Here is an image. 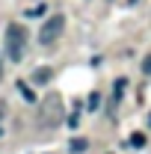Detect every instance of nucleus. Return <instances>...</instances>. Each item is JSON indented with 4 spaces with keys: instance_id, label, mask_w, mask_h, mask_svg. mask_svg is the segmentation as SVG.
I'll list each match as a JSON object with an SVG mask.
<instances>
[{
    "instance_id": "nucleus-1",
    "label": "nucleus",
    "mask_w": 151,
    "mask_h": 154,
    "mask_svg": "<svg viewBox=\"0 0 151 154\" xmlns=\"http://www.w3.org/2000/svg\"><path fill=\"white\" fill-rule=\"evenodd\" d=\"M62 116H65L62 98L57 92H48L42 98V107H39V125L42 128H57V125H62Z\"/></svg>"
},
{
    "instance_id": "nucleus-2",
    "label": "nucleus",
    "mask_w": 151,
    "mask_h": 154,
    "mask_svg": "<svg viewBox=\"0 0 151 154\" xmlns=\"http://www.w3.org/2000/svg\"><path fill=\"white\" fill-rule=\"evenodd\" d=\"M24 45H27V30L21 24H9L6 27V54L12 62H18L24 57Z\"/></svg>"
},
{
    "instance_id": "nucleus-3",
    "label": "nucleus",
    "mask_w": 151,
    "mask_h": 154,
    "mask_svg": "<svg viewBox=\"0 0 151 154\" xmlns=\"http://www.w3.org/2000/svg\"><path fill=\"white\" fill-rule=\"evenodd\" d=\"M62 30H65V18L62 15H51V18L42 24V30H39V45H45V48L57 45V38L62 36Z\"/></svg>"
},
{
    "instance_id": "nucleus-4",
    "label": "nucleus",
    "mask_w": 151,
    "mask_h": 154,
    "mask_svg": "<svg viewBox=\"0 0 151 154\" xmlns=\"http://www.w3.org/2000/svg\"><path fill=\"white\" fill-rule=\"evenodd\" d=\"M51 80V68H39V71H33V83H48Z\"/></svg>"
},
{
    "instance_id": "nucleus-5",
    "label": "nucleus",
    "mask_w": 151,
    "mask_h": 154,
    "mask_svg": "<svg viewBox=\"0 0 151 154\" xmlns=\"http://www.w3.org/2000/svg\"><path fill=\"white\" fill-rule=\"evenodd\" d=\"M18 92L27 98V101H36V92H33V89H30V86H27L24 80H18Z\"/></svg>"
},
{
    "instance_id": "nucleus-6",
    "label": "nucleus",
    "mask_w": 151,
    "mask_h": 154,
    "mask_svg": "<svg viewBox=\"0 0 151 154\" xmlns=\"http://www.w3.org/2000/svg\"><path fill=\"white\" fill-rule=\"evenodd\" d=\"M86 148H89V139H80V136L71 139V151H86Z\"/></svg>"
},
{
    "instance_id": "nucleus-7",
    "label": "nucleus",
    "mask_w": 151,
    "mask_h": 154,
    "mask_svg": "<svg viewBox=\"0 0 151 154\" xmlns=\"http://www.w3.org/2000/svg\"><path fill=\"white\" fill-rule=\"evenodd\" d=\"M128 142H131L133 148H142V145H145V136H142V134H133L131 139H128Z\"/></svg>"
},
{
    "instance_id": "nucleus-8",
    "label": "nucleus",
    "mask_w": 151,
    "mask_h": 154,
    "mask_svg": "<svg viewBox=\"0 0 151 154\" xmlns=\"http://www.w3.org/2000/svg\"><path fill=\"white\" fill-rule=\"evenodd\" d=\"M45 9H48V6H45V3H39V6H33V9H27V15H30V18H36V15H45Z\"/></svg>"
},
{
    "instance_id": "nucleus-9",
    "label": "nucleus",
    "mask_w": 151,
    "mask_h": 154,
    "mask_svg": "<svg viewBox=\"0 0 151 154\" xmlns=\"http://www.w3.org/2000/svg\"><path fill=\"white\" fill-rule=\"evenodd\" d=\"M98 101H101V95H98V92H92V95L86 98V107H89V110H95V107H98Z\"/></svg>"
},
{
    "instance_id": "nucleus-10",
    "label": "nucleus",
    "mask_w": 151,
    "mask_h": 154,
    "mask_svg": "<svg viewBox=\"0 0 151 154\" xmlns=\"http://www.w3.org/2000/svg\"><path fill=\"white\" fill-rule=\"evenodd\" d=\"M142 71H145V74H151V54L142 59Z\"/></svg>"
},
{
    "instance_id": "nucleus-11",
    "label": "nucleus",
    "mask_w": 151,
    "mask_h": 154,
    "mask_svg": "<svg viewBox=\"0 0 151 154\" xmlns=\"http://www.w3.org/2000/svg\"><path fill=\"white\" fill-rule=\"evenodd\" d=\"M0 77H3V71H0Z\"/></svg>"
}]
</instances>
